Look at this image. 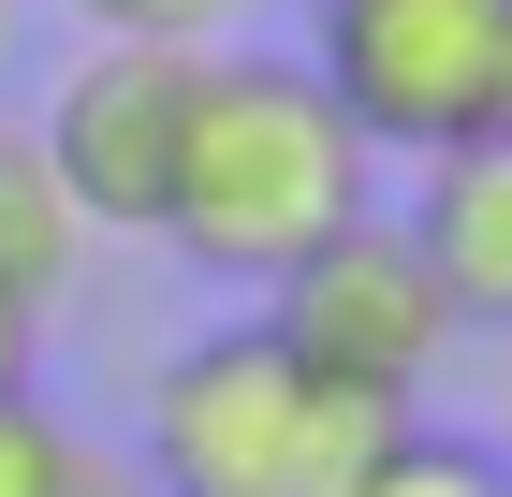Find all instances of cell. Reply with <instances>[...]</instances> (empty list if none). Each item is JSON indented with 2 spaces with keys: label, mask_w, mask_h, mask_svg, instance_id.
Here are the masks:
<instances>
[{
  "label": "cell",
  "mask_w": 512,
  "mask_h": 497,
  "mask_svg": "<svg viewBox=\"0 0 512 497\" xmlns=\"http://www.w3.org/2000/svg\"><path fill=\"white\" fill-rule=\"evenodd\" d=\"M264 322L308 351L337 395H366V410H425L439 366H454V337H469L454 293L425 278V249L395 234V205H366L337 249H308V264L264 293Z\"/></svg>",
  "instance_id": "277c9868"
},
{
  "label": "cell",
  "mask_w": 512,
  "mask_h": 497,
  "mask_svg": "<svg viewBox=\"0 0 512 497\" xmlns=\"http://www.w3.org/2000/svg\"><path fill=\"white\" fill-rule=\"evenodd\" d=\"M498 132H512V88H498Z\"/></svg>",
  "instance_id": "4fadbf2b"
},
{
  "label": "cell",
  "mask_w": 512,
  "mask_h": 497,
  "mask_svg": "<svg viewBox=\"0 0 512 497\" xmlns=\"http://www.w3.org/2000/svg\"><path fill=\"white\" fill-rule=\"evenodd\" d=\"M395 234L425 249V278L454 293V322H469V337H512V132H469V147L410 161Z\"/></svg>",
  "instance_id": "8992f818"
},
{
  "label": "cell",
  "mask_w": 512,
  "mask_h": 497,
  "mask_svg": "<svg viewBox=\"0 0 512 497\" xmlns=\"http://www.w3.org/2000/svg\"><path fill=\"white\" fill-rule=\"evenodd\" d=\"M0 497H132V454H103L59 395H0Z\"/></svg>",
  "instance_id": "ba28073f"
},
{
  "label": "cell",
  "mask_w": 512,
  "mask_h": 497,
  "mask_svg": "<svg viewBox=\"0 0 512 497\" xmlns=\"http://www.w3.org/2000/svg\"><path fill=\"white\" fill-rule=\"evenodd\" d=\"M352 497H512V468L483 454V439H454V424L410 410L381 454H366V483H352Z\"/></svg>",
  "instance_id": "9c48e42d"
},
{
  "label": "cell",
  "mask_w": 512,
  "mask_h": 497,
  "mask_svg": "<svg viewBox=\"0 0 512 497\" xmlns=\"http://www.w3.org/2000/svg\"><path fill=\"white\" fill-rule=\"evenodd\" d=\"M88 44H191V59H220V44L264 30V0H59Z\"/></svg>",
  "instance_id": "30bf717a"
},
{
  "label": "cell",
  "mask_w": 512,
  "mask_h": 497,
  "mask_svg": "<svg viewBox=\"0 0 512 497\" xmlns=\"http://www.w3.org/2000/svg\"><path fill=\"white\" fill-rule=\"evenodd\" d=\"M44 381V322H30V307H0V395H30Z\"/></svg>",
  "instance_id": "8fae6325"
},
{
  "label": "cell",
  "mask_w": 512,
  "mask_h": 497,
  "mask_svg": "<svg viewBox=\"0 0 512 497\" xmlns=\"http://www.w3.org/2000/svg\"><path fill=\"white\" fill-rule=\"evenodd\" d=\"M191 44H74L59 88L30 103L44 176L74 191L88 234H161V191H176V132H191Z\"/></svg>",
  "instance_id": "5b68a950"
},
{
  "label": "cell",
  "mask_w": 512,
  "mask_h": 497,
  "mask_svg": "<svg viewBox=\"0 0 512 497\" xmlns=\"http://www.w3.org/2000/svg\"><path fill=\"white\" fill-rule=\"evenodd\" d=\"M395 424L410 410L337 395L264 307H220V322H191L161 351L132 454H147V497H352Z\"/></svg>",
  "instance_id": "7a4b0ae2"
},
{
  "label": "cell",
  "mask_w": 512,
  "mask_h": 497,
  "mask_svg": "<svg viewBox=\"0 0 512 497\" xmlns=\"http://www.w3.org/2000/svg\"><path fill=\"white\" fill-rule=\"evenodd\" d=\"M88 249H103V234H88V220H74V191L44 176L30 117L0 103V307L59 322V307H74V278H88Z\"/></svg>",
  "instance_id": "52a82bcc"
},
{
  "label": "cell",
  "mask_w": 512,
  "mask_h": 497,
  "mask_svg": "<svg viewBox=\"0 0 512 497\" xmlns=\"http://www.w3.org/2000/svg\"><path fill=\"white\" fill-rule=\"evenodd\" d=\"M381 205V147L322 103V74L293 44H220L191 74V132H176V191H161V249L205 293L264 307L278 278L337 249Z\"/></svg>",
  "instance_id": "6da1fadb"
},
{
  "label": "cell",
  "mask_w": 512,
  "mask_h": 497,
  "mask_svg": "<svg viewBox=\"0 0 512 497\" xmlns=\"http://www.w3.org/2000/svg\"><path fill=\"white\" fill-rule=\"evenodd\" d=\"M0 74H15V0H0Z\"/></svg>",
  "instance_id": "7c38bea8"
},
{
  "label": "cell",
  "mask_w": 512,
  "mask_h": 497,
  "mask_svg": "<svg viewBox=\"0 0 512 497\" xmlns=\"http://www.w3.org/2000/svg\"><path fill=\"white\" fill-rule=\"evenodd\" d=\"M322 103L352 117L381 161H439L498 132V88H512V0H308V44Z\"/></svg>",
  "instance_id": "3957f363"
}]
</instances>
